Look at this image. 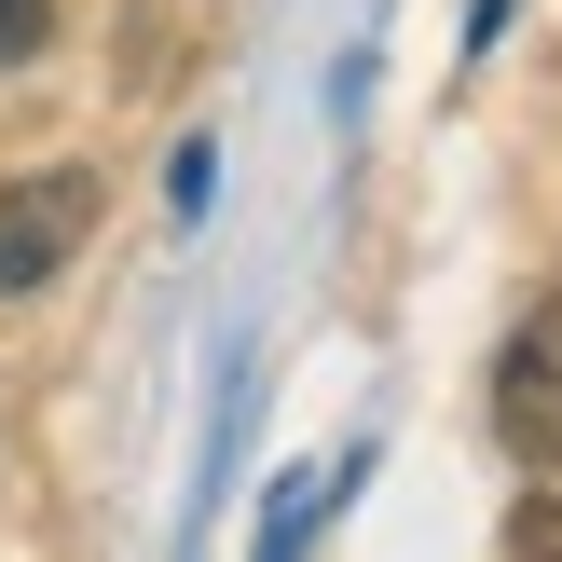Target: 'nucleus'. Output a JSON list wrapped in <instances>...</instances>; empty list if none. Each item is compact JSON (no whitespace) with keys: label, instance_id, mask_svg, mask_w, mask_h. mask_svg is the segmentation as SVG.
Wrapping results in <instances>:
<instances>
[{"label":"nucleus","instance_id":"obj_1","mask_svg":"<svg viewBox=\"0 0 562 562\" xmlns=\"http://www.w3.org/2000/svg\"><path fill=\"white\" fill-rule=\"evenodd\" d=\"M82 234H97V179H82V165H42V179H0V302L55 289Z\"/></svg>","mask_w":562,"mask_h":562},{"label":"nucleus","instance_id":"obj_2","mask_svg":"<svg viewBox=\"0 0 562 562\" xmlns=\"http://www.w3.org/2000/svg\"><path fill=\"white\" fill-rule=\"evenodd\" d=\"M494 439L521 467H562V302H536L494 357Z\"/></svg>","mask_w":562,"mask_h":562},{"label":"nucleus","instance_id":"obj_3","mask_svg":"<svg viewBox=\"0 0 562 562\" xmlns=\"http://www.w3.org/2000/svg\"><path fill=\"white\" fill-rule=\"evenodd\" d=\"M42 42H55V0H0V69H27Z\"/></svg>","mask_w":562,"mask_h":562},{"label":"nucleus","instance_id":"obj_4","mask_svg":"<svg viewBox=\"0 0 562 562\" xmlns=\"http://www.w3.org/2000/svg\"><path fill=\"white\" fill-rule=\"evenodd\" d=\"M508 549H562V494H536V508L508 521Z\"/></svg>","mask_w":562,"mask_h":562}]
</instances>
